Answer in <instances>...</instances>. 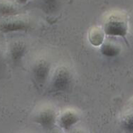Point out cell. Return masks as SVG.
I'll use <instances>...</instances> for the list:
<instances>
[{
	"mask_svg": "<svg viewBox=\"0 0 133 133\" xmlns=\"http://www.w3.org/2000/svg\"><path fill=\"white\" fill-rule=\"evenodd\" d=\"M3 63H4V59H3V56L2 54V52L0 51V70L2 68Z\"/></svg>",
	"mask_w": 133,
	"mask_h": 133,
	"instance_id": "cell-13",
	"label": "cell"
},
{
	"mask_svg": "<svg viewBox=\"0 0 133 133\" xmlns=\"http://www.w3.org/2000/svg\"><path fill=\"white\" fill-rule=\"evenodd\" d=\"M71 83V74L65 68H61L54 76L52 88L56 91H65L70 87Z\"/></svg>",
	"mask_w": 133,
	"mask_h": 133,
	"instance_id": "cell-3",
	"label": "cell"
},
{
	"mask_svg": "<svg viewBox=\"0 0 133 133\" xmlns=\"http://www.w3.org/2000/svg\"><path fill=\"white\" fill-rule=\"evenodd\" d=\"M62 0H38V4L47 14H52L58 10Z\"/></svg>",
	"mask_w": 133,
	"mask_h": 133,
	"instance_id": "cell-8",
	"label": "cell"
},
{
	"mask_svg": "<svg viewBox=\"0 0 133 133\" xmlns=\"http://www.w3.org/2000/svg\"><path fill=\"white\" fill-rule=\"evenodd\" d=\"M49 65L44 61L36 63L33 67V74L36 81L39 83H44L49 75Z\"/></svg>",
	"mask_w": 133,
	"mask_h": 133,
	"instance_id": "cell-4",
	"label": "cell"
},
{
	"mask_svg": "<svg viewBox=\"0 0 133 133\" xmlns=\"http://www.w3.org/2000/svg\"><path fill=\"white\" fill-rule=\"evenodd\" d=\"M29 28V22L23 17L11 16L4 21L0 22V31L8 33L13 31H26Z\"/></svg>",
	"mask_w": 133,
	"mask_h": 133,
	"instance_id": "cell-2",
	"label": "cell"
},
{
	"mask_svg": "<svg viewBox=\"0 0 133 133\" xmlns=\"http://www.w3.org/2000/svg\"><path fill=\"white\" fill-rule=\"evenodd\" d=\"M18 14L19 8L15 3L9 0H0V15L8 17Z\"/></svg>",
	"mask_w": 133,
	"mask_h": 133,
	"instance_id": "cell-7",
	"label": "cell"
},
{
	"mask_svg": "<svg viewBox=\"0 0 133 133\" xmlns=\"http://www.w3.org/2000/svg\"><path fill=\"white\" fill-rule=\"evenodd\" d=\"M102 53L107 56H115L119 54L120 49L119 46H117L115 44L108 43L105 44L101 49Z\"/></svg>",
	"mask_w": 133,
	"mask_h": 133,
	"instance_id": "cell-11",
	"label": "cell"
},
{
	"mask_svg": "<svg viewBox=\"0 0 133 133\" xmlns=\"http://www.w3.org/2000/svg\"><path fill=\"white\" fill-rule=\"evenodd\" d=\"M26 51V46L21 41H14L10 46V57L14 63H19L24 56Z\"/></svg>",
	"mask_w": 133,
	"mask_h": 133,
	"instance_id": "cell-5",
	"label": "cell"
},
{
	"mask_svg": "<svg viewBox=\"0 0 133 133\" xmlns=\"http://www.w3.org/2000/svg\"><path fill=\"white\" fill-rule=\"evenodd\" d=\"M90 41L94 46H99L102 44L104 38V34L99 27L93 28L89 34Z\"/></svg>",
	"mask_w": 133,
	"mask_h": 133,
	"instance_id": "cell-10",
	"label": "cell"
},
{
	"mask_svg": "<svg viewBox=\"0 0 133 133\" xmlns=\"http://www.w3.org/2000/svg\"><path fill=\"white\" fill-rule=\"evenodd\" d=\"M105 32L109 36H125L128 32V22L125 13L113 11L107 17Z\"/></svg>",
	"mask_w": 133,
	"mask_h": 133,
	"instance_id": "cell-1",
	"label": "cell"
},
{
	"mask_svg": "<svg viewBox=\"0 0 133 133\" xmlns=\"http://www.w3.org/2000/svg\"><path fill=\"white\" fill-rule=\"evenodd\" d=\"M78 117L77 114L74 112L68 110L65 112L61 115L60 119V125L62 126V128L68 129L78 122Z\"/></svg>",
	"mask_w": 133,
	"mask_h": 133,
	"instance_id": "cell-9",
	"label": "cell"
},
{
	"mask_svg": "<svg viewBox=\"0 0 133 133\" xmlns=\"http://www.w3.org/2000/svg\"><path fill=\"white\" fill-rule=\"evenodd\" d=\"M36 120L44 128H51L55 122L54 112L50 109L43 110L36 115Z\"/></svg>",
	"mask_w": 133,
	"mask_h": 133,
	"instance_id": "cell-6",
	"label": "cell"
},
{
	"mask_svg": "<svg viewBox=\"0 0 133 133\" xmlns=\"http://www.w3.org/2000/svg\"><path fill=\"white\" fill-rule=\"evenodd\" d=\"M29 0H15V2H16V3H18V4H22L26 3L27 2H29Z\"/></svg>",
	"mask_w": 133,
	"mask_h": 133,
	"instance_id": "cell-14",
	"label": "cell"
},
{
	"mask_svg": "<svg viewBox=\"0 0 133 133\" xmlns=\"http://www.w3.org/2000/svg\"><path fill=\"white\" fill-rule=\"evenodd\" d=\"M123 127L128 132H133V112L128 115L123 120Z\"/></svg>",
	"mask_w": 133,
	"mask_h": 133,
	"instance_id": "cell-12",
	"label": "cell"
}]
</instances>
